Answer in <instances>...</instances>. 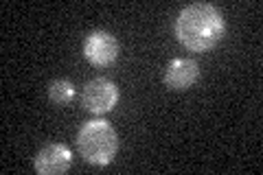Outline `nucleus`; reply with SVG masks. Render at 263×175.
I'll return each instance as SVG.
<instances>
[{"label": "nucleus", "instance_id": "nucleus-1", "mask_svg": "<svg viewBox=\"0 0 263 175\" xmlns=\"http://www.w3.org/2000/svg\"><path fill=\"white\" fill-rule=\"evenodd\" d=\"M226 33V20L211 3H193L180 11L176 20V37L193 53H206L219 44Z\"/></svg>", "mask_w": 263, "mask_h": 175}, {"label": "nucleus", "instance_id": "nucleus-2", "mask_svg": "<svg viewBox=\"0 0 263 175\" xmlns=\"http://www.w3.org/2000/svg\"><path fill=\"white\" fill-rule=\"evenodd\" d=\"M77 145L81 158L88 164L105 166L112 162V158L119 151V136L108 121L95 119L81 125L77 134Z\"/></svg>", "mask_w": 263, "mask_h": 175}, {"label": "nucleus", "instance_id": "nucleus-3", "mask_svg": "<svg viewBox=\"0 0 263 175\" xmlns=\"http://www.w3.org/2000/svg\"><path fill=\"white\" fill-rule=\"evenodd\" d=\"M119 103V86L105 77L88 81L81 90V105L90 114H108Z\"/></svg>", "mask_w": 263, "mask_h": 175}, {"label": "nucleus", "instance_id": "nucleus-4", "mask_svg": "<svg viewBox=\"0 0 263 175\" xmlns=\"http://www.w3.org/2000/svg\"><path fill=\"white\" fill-rule=\"evenodd\" d=\"M119 51L121 46L117 37L108 31H92L84 40V57L92 66H99V68L112 66L119 60Z\"/></svg>", "mask_w": 263, "mask_h": 175}, {"label": "nucleus", "instance_id": "nucleus-5", "mask_svg": "<svg viewBox=\"0 0 263 175\" xmlns=\"http://www.w3.org/2000/svg\"><path fill=\"white\" fill-rule=\"evenodd\" d=\"M72 153L66 145L60 143H48L44 145L33 158V166L40 175H62L70 169Z\"/></svg>", "mask_w": 263, "mask_h": 175}, {"label": "nucleus", "instance_id": "nucleus-6", "mask_svg": "<svg viewBox=\"0 0 263 175\" xmlns=\"http://www.w3.org/2000/svg\"><path fill=\"white\" fill-rule=\"evenodd\" d=\"M197 79H200V66H197L195 60H189V57L171 60L162 74L164 86L176 90V92H182V90H189L191 86H195Z\"/></svg>", "mask_w": 263, "mask_h": 175}, {"label": "nucleus", "instance_id": "nucleus-7", "mask_svg": "<svg viewBox=\"0 0 263 175\" xmlns=\"http://www.w3.org/2000/svg\"><path fill=\"white\" fill-rule=\"evenodd\" d=\"M77 90L72 86V81L68 79H55L48 83V99H51V103L55 105H68L72 103V99H75Z\"/></svg>", "mask_w": 263, "mask_h": 175}]
</instances>
